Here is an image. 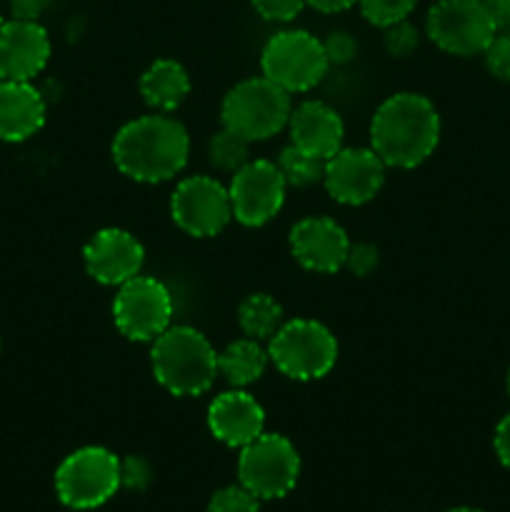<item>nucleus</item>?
<instances>
[{"label": "nucleus", "instance_id": "f704fd0d", "mask_svg": "<svg viewBox=\"0 0 510 512\" xmlns=\"http://www.w3.org/2000/svg\"><path fill=\"white\" fill-rule=\"evenodd\" d=\"M310 8L320 10V13H340V10H348L350 5H355L358 0H305Z\"/></svg>", "mask_w": 510, "mask_h": 512}, {"label": "nucleus", "instance_id": "f8f14e48", "mask_svg": "<svg viewBox=\"0 0 510 512\" xmlns=\"http://www.w3.org/2000/svg\"><path fill=\"white\" fill-rule=\"evenodd\" d=\"M285 183L278 165L270 160H248L228 185L233 218L248 228H260L280 213L285 203Z\"/></svg>", "mask_w": 510, "mask_h": 512}, {"label": "nucleus", "instance_id": "473e14b6", "mask_svg": "<svg viewBox=\"0 0 510 512\" xmlns=\"http://www.w3.org/2000/svg\"><path fill=\"white\" fill-rule=\"evenodd\" d=\"M493 445L500 463H503L505 468H510V413L505 415V418L498 423V428H495Z\"/></svg>", "mask_w": 510, "mask_h": 512}, {"label": "nucleus", "instance_id": "e433bc0d", "mask_svg": "<svg viewBox=\"0 0 510 512\" xmlns=\"http://www.w3.org/2000/svg\"><path fill=\"white\" fill-rule=\"evenodd\" d=\"M508 393H510V370H508Z\"/></svg>", "mask_w": 510, "mask_h": 512}, {"label": "nucleus", "instance_id": "c756f323", "mask_svg": "<svg viewBox=\"0 0 510 512\" xmlns=\"http://www.w3.org/2000/svg\"><path fill=\"white\" fill-rule=\"evenodd\" d=\"M250 3L258 10L260 18L270 20V23H290L308 5L305 0H250Z\"/></svg>", "mask_w": 510, "mask_h": 512}, {"label": "nucleus", "instance_id": "39448f33", "mask_svg": "<svg viewBox=\"0 0 510 512\" xmlns=\"http://www.w3.org/2000/svg\"><path fill=\"white\" fill-rule=\"evenodd\" d=\"M270 363L290 380H320L338 363V340L318 320L295 318L268 340Z\"/></svg>", "mask_w": 510, "mask_h": 512}, {"label": "nucleus", "instance_id": "393cba45", "mask_svg": "<svg viewBox=\"0 0 510 512\" xmlns=\"http://www.w3.org/2000/svg\"><path fill=\"white\" fill-rule=\"evenodd\" d=\"M360 13L368 23L378 25V28H388V25L408 20L418 0H358Z\"/></svg>", "mask_w": 510, "mask_h": 512}, {"label": "nucleus", "instance_id": "4c0bfd02", "mask_svg": "<svg viewBox=\"0 0 510 512\" xmlns=\"http://www.w3.org/2000/svg\"><path fill=\"white\" fill-rule=\"evenodd\" d=\"M0 25H3V18H0Z\"/></svg>", "mask_w": 510, "mask_h": 512}, {"label": "nucleus", "instance_id": "412c9836", "mask_svg": "<svg viewBox=\"0 0 510 512\" xmlns=\"http://www.w3.org/2000/svg\"><path fill=\"white\" fill-rule=\"evenodd\" d=\"M268 363L270 355L260 345V340L243 338L230 343L223 353H218V375H223L235 388H245V385L260 380Z\"/></svg>", "mask_w": 510, "mask_h": 512}, {"label": "nucleus", "instance_id": "423d86ee", "mask_svg": "<svg viewBox=\"0 0 510 512\" xmlns=\"http://www.w3.org/2000/svg\"><path fill=\"white\" fill-rule=\"evenodd\" d=\"M120 490V458L100 445H88L55 470V493L70 510H93Z\"/></svg>", "mask_w": 510, "mask_h": 512}, {"label": "nucleus", "instance_id": "4468645a", "mask_svg": "<svg viewBox=\"0 0 510 512\" xmlns=\"http://www.w3.org/2000/svg\"><path fill=\"white\" fill-rule=\"evenodd\" d=\"M348 248V233L328 215H308L290 230V253L313 273H338L345 268Z\"/></svg>", "mask_w": 510, "mask_h": 512}, {"label": "nucleus", "instance_id": "6e6552de", "mask_svg": "<svg viewBox=\"0 0 510 512\" xmlns=\"http://www.w3.org/2000/svg\"><path fill=\"white\" fill-rule=\"evenodd\" d=\"M300 478V455L285 435L263 433L240 448L238 483L260 500L285 498Z\"/></svg>", "mask_w": 510, "mask_h": 512}, {"label": "nucleus", "instance_id": "0eeeda50", "mask_svg": "<svg viewBox=\"0 0 510 512\" xmlns=\"http://www.w3.org/2000/svg\"><path fill=\"white\" fill-rule=\"evenodd\" d=\"M260 68L285 93H308L328 73L323 40L308 30H280L265 43Z\"/></svg>", "mask_w": 510, "mask_h": 512}, {"label": "nucleus", "instance_id": "f03ea898", "mask_svg": "<svg viewBox=\"0 0 510 512\" xmlns=\"http://www.w3.org/2000/svg\"><path fill=\"white\" fill-rule=\"evenodd\" d=\"M440 115L420 93L385 98L370 120V148L388 168H418L438 148Z\"/></svg>", "mask_w": 510, "mask_h": 512}, {"label": "nucleus", "instance_id": "b1692460", "mask_svg": "<svg viewBox=\"0 0 510 512\" xmlns=\"http://www.w3.org/2000/svg\"><path fill=\"white\" fill-rule=\"evenodd\" d=\"M208 160L213 168L223 170V173H238L245 163L250 160V143L233 130L223 128L215 133L208 143Z\"/></svg>", "mask_w": 510, "mask_h": 512}, {"label": "nucleus", "instance_id": "bb28decb", "mask_svg": "<svg viewBox=\"0 0 510 512\" xmlns=\"http://www.w3.org/2000/svg\"><path fill=\"white\" fill-rule=\"evenodd\" d=\"M418 28L408 20H400V23H393L385 28L383 45L388 50V55L393 58H408L415 48H418Z\"/></svg>", "mask_w": 510, "mask_h": 512}, {"label": "nucleus", "instance_id": "2f4dec72", "mask_svg": "<svg viewBox=\"0 0 510 512\" xmlns=\"http://www.w3.org/2000/svg\"><path fill=\"white\" fill-rule=\"evenodd\" d=\"M323 48H325V55H328L330 65L350 63V60L355 58V53H358V43H355L353 35L345 33V30H335V33H330L328 38L323 40Z\"/></svg>", "mask_w": 510, "mask_h": 512}, {"label": "nucleus", "instance_id": "ddd939ff", "mask_svg": "<svg viewBox=\"0 0 510 512\" xmlns=\"http://www.w3.org/2000/svg\"><path fill=\"white\" fill-rule=\"evenodd\" d=\"M385 168L373 148H340L325 160L323 185L335 203L363 205L383 188Z\"/></svg>", "mask_w": 510, "mask_h": 512}, {"label": "nucleus", "instance_id": "20e7f679", "mask_svg": "<svg viewBox=\"0 0 510 512\" xmlns=\"http://www.w3.org/2000/svg\"><path fill=\"white\" fill-rule=\"evenodd\" d=\"M290 113H293L290 93L278 88L265 75L240 80L238 85L228 90L223 105H220L223 128L233 130L248 143L273 138L288 125Z\"/></svg>", "mask_w": 510, "mask_h": 512}, {"label": "nucleus", "instance_id": "a211bd4d", "mask_svg": "<svg viewBox=\"0 0 510 512\" xmlns=\"http://www.w3.org/2000/svg\"><path fill=\"white\" fill-rule=\"evenodd\" d=\"M290 145L313 158L328 160L343 148L345 123L330 105L320 100H305L290 113Z\"/></svg>", "mask_w": 510, "mask_h": 512}, {"label": "nucleus", "instance_id": "6ab92c4d", "mask_svg": "<svg viewBox=\"0 0 510 512\" xmlns=\"http://www.w3.org/2000/svg\"><path fill=\"white\" fill-rule=\"evenodd\" d=\"M45 123V100L33 83L0 80V140L20 143Z\"/></svg>", "mask_w": 510, "mask_h": 512}, {"label": "nucleus", "instance_id": "aec40b11", "mask_svg": "<svg viewBox=\"0 0 510 512\" xmlns=\"http://www.w3.org/2000/svg\"><path fill=\"white\" fill-rule=\"evenodd\" d=\"M190 93V75L178 60L160 58L140 75V95L155 113L180 108Z\"/></svg>", "mask_w": 510, "mask_h": 512}, {"label": "nucleus", "instance_id": "4be33fe9", "mask_svg": "<svg viewBox=\"0 0 510 512\" xmlns=\"http://www.w3.org/2000/svg\"><path fill=\"white\" fill-rule=\"evenodd\" d=\"M238 325L245 338L263 343V340L273 338L280 325H283V308L268 293H253L238 305Z\"/></svg>", "mask_w": 510, "mask_h": 512}, {"label": "nucleus", "instance_id": "9b49d317", "mask_svg": "<svg viewBox=\"0 0 510 512\" xmlns=\"http://www.w3.org/2000/svg\"><path fill=\"white\" fill-rule=\"evenodd\" d=\"M170 215L183 233L193 238H215L233 220L228 188L210 175H190L175 188Z\"/></svg>", "mask_w": 510, "mask_h": 512}, {"label": "nucleus", "instance_id": "1a4fd4ad", "mask_svg": "<svg viewBox=\"0 0 510 512\" xmlns=\"http://www.w3.org/2000/svg\"><path fill=\"white\" fill-rule=\"evenodd\" d=\"M425 30L443 53L470 58L488 48L498 25L483 0H438L428 10Z\"/></svg>", "mask_w": 510, "mask_h": 512}, {"label": "nucleus", "instance_id": "f3484780", "mask_svg": "<svg viewBox=\"0 0 510 512\" xmlns=\"http://www.w3.org/2000/svg\"><path fill=\"white\" fill-rule=\"evenodd\" d=\"M208 428L228 448H245L265 433V410L245 390H228L210 403Z\"/></svg>", "mask_w": 510, "mask_h": 512}, {"label": "nucleus", "instance_id": "cd10ccee", "mask_svg": "<svg viewBox=\"0 0 510 512\" xmlns=\"http://www.w3.org/2000/svg\"><path fill=\"white\" fill-rule=\"evenodd\" d=\"M153 483V468L143 455H128L120 460V488L143 493Z\"/></svg>", "mask_w": 510, "mask_h": 512}, {"label": "nucleus", "instance_id": "7ed1b4c3", "mask_svg": "<svg viewBox=\"0 0 510 512\" xmlns=\"http://www.w3.org/2000/svg\"><path fill=\"white\" fill-rule=\"evenodd\" d=\"M153 375L168 393L178 398H198L208 393L218 375V353L200 330L190 325H170L150 350Z\"/></svg>", "mask_w": 510, "mask_h": 512}, {"label": "nucleus", "instance_id": "c9c22d12", "mask_svg": "<svg viewBox=\"0 0 510 512\" xmlns=\"http://www.w3.org/2000/svg\"><path fill=\"white\" fill-rule=\"evenodd\" d=\"M445 512H483L478 508H453V510H445Z\"/></svg>", "mask_w": 510, "mask_h": 512}, {"label": "nucleus", "instance_id": "5701e85b", "mask_svg": "<svg viewBox=\"0 0 510 512\" xmlns=\"http://www.w3.org/2000/svg\"><path fill=\"white\" fill-rule=\"evenodd\" d=\"M275 165L283 173L285 183L293 185V188H308V185L323 183L325 160L313 158V155L303 153L295 145H288V148L280 150Z\"/></svg>", "mask_w": 510, "mask_h": 512}, {"label": "nucleus", "instance_id": "dca6fc26", "mask_svg": "<svg viewBox=\"0 0 510 512\" xmlns=\"http://www.w3.org/2000/svg\"><path fill=\"white\" fill-rule=\"evenodd\" d=\"M50 60L48 30L30 18H13L0 25V80L30 83Z\"/></svg>", "mask_w": 510, "mask_h": 512}, {"label": "nucleus", "instance_id": "9d476101", "mask_svg": "<svg viewBox=\"0 0 510 512\" xmlns=\"http://www.w3.org/2000/svg\"><path fill=\"white\" fill-rule=\"evenodd\" d=\"M118 288L113 300V320L125 338L135 343H153L170 328L173 295L160 280L135 275Z\"/></svg>", "mask_w": 510, "mask_h": 512}, {"label": "nucleus", "instance_id": "f257e3e1", "mask_svg": "<svg viewBox=\"0 0 510 512\" xmlns=\"http://www.w3.org/2000/svg\"><path fill=\"white\" fill-rule=\"evenodd\" d=\"M190 135L180 120L165 113L140 115L113 140L115 168L138 183H163L188 165Z\"/></svg>", "mask_w": 510, "mask_h": 512}, {"label": "nucleus", "instance_id": "2eb2a0df", "mask_svg": "<svg viewBox=\"0 0 510 512\" xmlns=\"http://www.w3.org/2000/svg\"><path fill=\"white\" fill-rule=\"evenodd\" d=\"M85 270L93 280L103 285H123L140 275L145 263L143 243L133 233L120 228L98 230L85 243Z\"/></svg>", "mask_w": 510, "mask_h": 512}, {"label": "nucleus", "instance_id": "7c9ffc66", "mask_svg": "<svg viewBox=\"0 0 510 512\" xmlns=\"http://www.w3.org/2000/svg\"><path fill=\"white\" fill-rule=\"evenodd\" d=\"M378 248L370 243H350L348 258H345V268L350 270L358 278H365V275L373 273L378 268Z\"/></svg>", "mask_w": 510, "mask_h": 512}, {"label": "nucleus", "instance_id": "a878e982", "mask_svg": "<svg viewBox=\"0 0 510 512\" xmlns=\"http://www.w3.org/2000/svg\"><path fill=\"white\" fill-rule=\"evenodd\" d=\"M208 512H260V498L243 485H228L210 498Z\"/></svg>", "mask_w": 510, "mask_h": 512}, {"label": "nucleus", "instance_id": "72a5a7b5", "mask_svg": "<svg viewBox=\"0 0 510 512\" xmlns=\"http://www.w3.org/2000/svg\"><path fill=\"white\" fill-rule=\"evenodd\" d=\"M498 30H510V0H483Z\"/></svg>", "mask_w": 510, "mask_h": 512}, {"label": "nucleus", "instance_id": "c85d7f7f", "mask_svg": "<svg viewBox=\"0 0 510 512\" xmlns=\"http://www.w3.org/2000/svg\"><path fill=\"white\" fill-rule=\"evenodd\" d=\"M483 55L485 68L490 70V75H495L498 80H508L510 83V30L495 33V38L490 40V45L483 50Z\"/></svg>", "mask_w": 510, "mask_h": 512}]
</instances>
